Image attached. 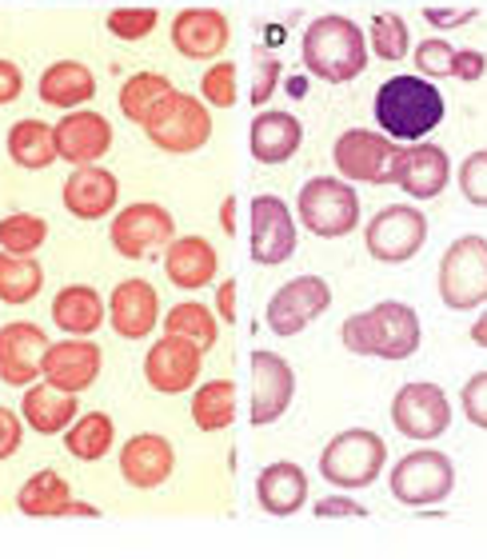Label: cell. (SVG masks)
<instances>
[{
	"instance_id": "1",
	"label": "cell",
	"mask_w": 487,
	"mask_h": 559,
	"mask_svg": "<svg viewBox=\"0 0 487 559\" xmlns=\"http://www.w3.org/2000/svg\"><path fill=\"white\" fill-rule=\"evenodd\" d=\"M300 57L316 81L348 84L368 69V40H364L356 21L328 12V16H316L308 24V33L300 40Z\"/></svg>"
},
{
	"instance_id": "2",
	"label": "cell",
	"mask_w": 487,
	"mask_h": 559,
	"mask_svg": "<svg viewBox=\"0 0 487 559\" xmlns=\"http://www.w3.org/2000/svg\"><path fill=\"white\" fill-rule=\"evenodd\" d=\"M443 120V93L428 76H392L376 93V124L383 136L416 144Z\"/></svg>"
},
{
	"instance_id": "3",
	"label": "cell",
	"mask_w": 487,
	"mask_h": 559,
	"mask_svg": "<svg viewBox=\"0 0 487 559\" xmlns=\"http://www.w3.org/2000/svg\"><path fill=\"white\" fill-rule=\"evenodd\" d=\"M344 348L356 356H380V360H407L419 348V316L400 300H383L368 312H356L340 328Z\"/></svg>"
},
{
	"instance_id": "4",
	"label": "cell",
	"mask_w": 487,
	"mask_h": 559,
	"mask_svg": "<svg viewBox=\"0 0 487 559\" xmlns=\"http://www.w3.org/2000/svg\"><path fill=\"white\" fill-rule=\"evenodd\" d=\"M388 464V443L368 428H348L332 436L320 452V476L340 491H360L380 479Z\"/></svg>"
},
{
	"instance_id": "5",
	"label": "cell",
	"mask_w": 487,
	"mask_h": 559,
	"mask_svg": "<svg viewBox=\"0 0 487 559\" xmlns=\"http://www.w3.org/2000/svg\"><path fill=\"white\" fill-rule=\"evenodd\" d=\"M140 129H144V136H149L156 148L173 152V156H185V152L204 148L212 140V117L204 100L173 88Z\"/></svg>"
},
{
	"instance_id": "6",
	"label": "cell",
	"mask_w": 487,
	"mask_h": 559,
	"mask_svg": "<svg viewBox=\"0 0 487 559\" xmlns=\"http://www.w3.org/2000/svg\"><path fill=\"white\" fill-rule=\"evenodd\" d=\"M300 224L320 240H340L360 224V197L340 176H312L296 197Z\"/></svg>"
},
{
	"instance_id": "7",
	"label": "cell",
	"mask_w": 487,
	"mask_h": 559,
	"mask_svg": "<svg viewBox=\"0 0 487 559\" xmlns=\"http://www.w3.org/2000/svg\"><path fill=\"white\" fill-rule=\"evenodd\" d=\"M440 300L455 312L479 308L487 304V240L484 236H460L440 260V276H436Z\"/></svg>"
},
{
	"instance_id": "8",
	"label": "cell",
	"mask_w": 487,
	"mask_h": 559,
	"mask_svg": "<svg viewBox=\"0 0 487 559\" xmlns=\"http://www.w3.org/2000/svg\"><path fill=\"white\" fill-rule=\"evenodd\" d=\"M455 488V467L452 460L436 448L404 455L392 467V496L404 508H428V503H443Z\"/></svg>"
},
{
	"instance_id": "9",
	"label": "cell",
	"mask_w": 487,
	"mask_h": 559,
	"mask_svg": "<svg viewBox=\"0 0 487 559\" xmlns=\"http://www.w3.org/2000/svg\"><path fill=\"white\" fill-rule=\"evenodd\" d=\"M395 156H400V144L371 129H348L332 144V160H336L340 176L356 180V185H392Z\"/></svg>"
},
{
	"instance_id": "10",
	"label": "cell",
	"mask_w": 487,
	"mask_h": 559,
	"mask_svg": "<svg viewBox=\"0 0 487 559\" xmlns=\"http://www.w3.org/2000/svg\"><path fill=\"white\" fill-rule=\"evenodd\" d=\"M173 240V212L161 209V204H128L108 224V245L117 248V257L124 260H149L152 252L168 248Z\"/></svg>"
},
{
	"instance_id": "11",
	"label": "cell",
	"mask_w": 487,
	"mask_h": 559,
	"mask_svg": "<svg viewBox=\"0 0 487 559\" xmlns=\"http://www.w3.org/2000/svg\"><path fill=\"white\" fill-rule=\"evenodd\" d=\"M428 240V221L419 209H407V204H392V209H380L364 224V245L380 264H407Z\"/></svg>"
},
{
	"instance_id": "12",
	"label": "cell",
	"mask_w": 487,
	"mask_h": 559,
	"mask_svg": "<svg viewBox=\"0 0 487 559\" xmlns=\"http://www.w3.org/2000/svg\"><path fill=\"white\" fill-rule=\"evenodd\" d=\"M448 424H452V404H448L440 384L416 380V384H404L392 396V428L407 440H440Z\"/></svg>"
},
{
	"instance_id": "13",
	"label": "cell",
	"mask_w": 487,
	"mask_h": 559,
	"mask_svg": "<svg viewBox=\"0 0 487 559\" xmlns=\"http://www.w3.org/2000/svg\"><path fill=\"white\" fill-rule=\"evenodd\" d=\"M200 364H204V348L200 344L164 332L149 348V356H144V380L161 396H180V392H188L200 380Z\"/></svg>"
},
{
	"instance_id": "14",
	"label": "cell",
	"mask_w": 487,
	"mask_h": 559,
	"mask_svg": "<svg viewBox=\"0 0 487 559\" xmlns=\"http://www.w3.org/2000/svg\"><path fill=\"white\" fill-rule=\"evenodd\" d=\"M332 304V288L320 276H296L268 300V328L276 336H300L304 328L320 320Z\"/></svg>"
},
{
	"instance_id": "15",
	"label": "cell",
	"mask_w": 487,
	"mask_h": 559,
	"mask_svg": "<svg viewBox=\"0 0 487 559\" xmlns=\"http://www.w3.org/2000/svg\"><path fill=\"white\" fill-rule=\"evenodd\" d=\"M292 396H296V372L292 364L276 352H252V419L256 428L276 424L288 412Z\"/></svg>"
},
{
	"instance_id": "16",
	"label": "cell",
	"mask_w": 487,
	"mask_h": 559,
	"mask_svg": "<svg viewBox=\"0 0 487 559\" xmlns=\"http://www.w3.org/2000/svg\"><path fill=\"white\" fill-rule=\"evenodd\" d=\"M252 260L264 269H276L296 252V221L280 197H256L252 209Z\"/></svg>"
},
{
	"instance_id": "17",
	"label": "cell",
	"mask_w": 487,
	"mask_h": 559,
	"mask_svg": "<svg viewBox=\"0 0 487 559\" xmlns=\"http://www.w3.org/2000/svg\"><path fill=\"white\" fill-rule=\"evenodd\" d=\"M452 180V160L440 144L416 140L412 148H400L395 156V176L392 185H400L412 200H436Z\"/></svg>"
},
{
	"instance_id": "18",
	"label": "cell",
	"mask_w": 487,
	"mask_h": 559,
	"mask_svg": "<svg viewBox=\"0 0 487 559\" xmlns=\"http://www.w3.org/2000/svg\"><path fill=\"white\" fill-rule=\"evenodd\" d=\"M48 336L36 324H4L0 328V380L12 388H28L45 376Z\"/></svg>"
},
{
	"instance_id": "19",
	"label": "cell",
	"mask_w": 487,
	"mask_h": 559,
	"mask_svg": "<svg viewBox=\"0 0 487 559\" xmlns=\"http://www.w3.org/2000/svg\"><path fill=\"white\" fill-rule=\"evenodd\" d=\"M52 132H57V160H69L72 168L96 164L112 148V124L100 112H88V108L64 112V120L52 124Z\"/></svg>"
},
{
	"instance_id": "20",
	"label": "cell",
	"mask_w": 487,
	"mask_h": 559,
	"mask_svg": "<svg viewBox=\"0 0 487 559\" xmlns=\"http://www.w3.org/2000/svg\"><path fill=\"white\" fill-rule=\"evenodd\" d=\"M108 324L120 340H144L152 328L161 324V296L149 280H124L112 288V300H108Z\"/></svg>"
},
{
	"instance_id": "21",
	"label": "cell",
	"mask_w": 487,
	"mask_h": 559,
	"mask_svg": "<svg viewBox=\"0 0 487 559\" xmlns=\"http://www.w3.org/2000/svg\"><path fill=\"white\" fill-rule=\"evenodd\" d=\"M100 376V348L93 340L69 336L60 344H48L45 352V380L52 388H64V392H88Z\"/></svg>"
},
{
	"instance_id": "22",
	"label": "cell",
	"mask_w": 487,
	"mask_h": 559,
	"mask_svg": "<svg viewBox=\"0 0 487 559\" xmlns=\"http://www.w3.org/2000/svg\"><path fill=\"white\" fill-rule=\"evenodd\" d=\"M176 467V452L173 443L156 436V431H140L120 448V476H124L128 488L136 491H152L161 488L164 479L173 476Z\"/></svg>"
},
{
	"instance_id": "23",
	"label": "cell",
	"mask_w": 487,
	"mask_h": 559,
	"mask_svg": "<svg viewBox=\"0 0 487 559\" xmlns=\"http://www.w3.org/2000/svg\"><path fill=\"white\" fill-rule=\"evenodd\" d=\"M117 200H120V180L108 168H100V164H81L64 180V209L76 221H105V216H112Z\"/></svg>"
},
{
	"instance_id": "24",
	"label": "cell",
	"mask_w": 487,
	"mask_h": 559,
	"mask_svg": "<svg viewBox=\"0 0 487 559\" xmlns=\"http://www.w3.org/2000/svg\"><path fill=\"white\" fill-rule=\"evenodd\" d=\"M228 36V16L216 9H185L173 21V48L188 60H216Z\"/></svg>"
},
{
	"instance_id": "25",
	"label": "cell",
	"mask_w": 487,
	"mask_h": 559,
	"mask_svg": "<svg viewBox=\"0 0 487 559\" xmlns=\"http://www.w3.org/2000/svg\"><path fill=\"white\" fill-rule=\"evenodd\" d=\"M221 272V257L216 248L204 240V236H180L173 245L164 248V276L173 280L176 288L185 292H200L209 288L212 280Z\"/></svg>"
},
{
	"instance_id": "26",
	"label": "cell",
	"mask_w": 487,
	"mask_h": 559,
	"mask_svg": "<svg viewBox=\"0 0 487 559\" xmlns=\"http://www.w3.org/2000/svg\"><path fill=\"white\" fill-rule=\"evenodd\" d=\"M256 500L268 515H296L308 503V476L300 464L276 460L256 476Z\"/></svg>"
},
{
	"instance_id": "27",
	"label": "cell",
	"mask_w": 487,
	"mask_h": 559,
	"mask_svg": "<svg viewBox=\"0 0 487 559\" xmlns=\"http://www.w3.org/2000/svg\"><path fill=\"white\" fill-rule=\"evenodd\" d=\"M76 416H81V400H76V392H64V388L28 384V392L21 400V419L40 436L69 431V424Z\"/></svg>"
},
{
	"instance_id": "28",
	"label": "cell",
	"mask_w": 487,
	"mask_h": 559,
	"mask_svg": "<svg viewBox=\"0 0 487 559\" xmlns=\"http://www.w3.org/2000/svg\"><path fill=\"white\" fill-rule=\"evenodd\" d=\"M300 144H304V129L292 112H260L252 120V132H248V148H252V156L260 164L292 160Z\"/></svg>"
},
{
	"instance_id": "29",
	"label": "cell",
	"mask_w": 487,
	"mask_h": 559,
	"mask_svg": "<svg viewBox=\"0 0 487 559\" xmlns=\"http://www.w3.org/2000/svg\"><path fill=\"white\" fill-rule=\"evenodd\" d=\"M93 96H96V76L81 60H57V64L45 69V76H40V100L52 108L72 112V108L88 105Z\"/></svg>"
},
{
	"instance_id": "30",
	"label": "cell",
	"mask_w": 487,
	"mask_h": 559,
	"mask_svg": "<svg viewBox=\"0 0 487 559\" xmlns=\"http://www.w3.org/2000/svg\"><path fill=\"white\" fill-rule=\"evenodd\" d=\"M52 324L64 328L69 336H93L96 328L105 324V300L100 292L88 284H69L57 292L52 300Z\"/></svg>"
},
{
	"instance_id": "31",
	"label": "cell",
	"mask_w": 487,
	"mask_h": 559,
	"mask_svg": "<svg viewBox=\"0 0 487 559\" xmlns=\"http://www.w3.org/2000/svg\"><path fill=\"white\" fill-rule=\"evenodd\" d=\"M112 443H117V424L108 412H88V416H76L64 431V448H69L72 460H81V464H96V460H105L112 452Z\"/></svg>"
},
{
	"instance_id": "32",
	"label": "cell",
	"mask_w": 487,
	"mask_h": 559,
	"mask_svg": "<svg viewBox=\"0 0 487 559\" xmlns=\"http://www.w3.org/2000/svg\"><path fill=\"white\" fill-rule=\"evenodd\" d=\"M9 156L21 168H28V173H40V168H48V164L57 160V132H52V124H45V120H16L9 129Z\"/></svg>"
},
{
	"instance_id": "33",
	"label": "cell",
	"mask_w": 487,
	"mask_h": 559,
	"mask_svg": "<svg viewBox=\"0 0 487 559\" xmlns=\"http://www.w3.org/2000/svg\"><path fill=\"white\" fill-rule=\"evenodd\" d=\"M69 500H72L69 479L57 476L52 467L28 476L24 479V488L16 491V508H21L24 515H60Z\"/></svg>"
},
{
	"instance_id": "34",
	"label": "cell",
	"mask_w": 487,
	"mask_h": 559,
	"mask_svg": "<svg viewBox=\"0 0 487 559\" xmlns=\"http://www.w3.org/2000/svg\"><path fill=\"white\" fill-rule=\"evenodd\" d=\"M216 320H221V316L212 312L209 304L185 300V304H176V308L164 316L161 324H164V332L192 340V344H200V348L209 352L212 344H216V336H221V324H216Z\"/></svg>"
},
{
	"instance_id": "35",
	"label": "cell",
	"mask_w": 487,
	"mask_h": 559,
	"mask_svg": "<svg viewBox=\"0 0 487 559\" xmlns=\"http://www.w3.org/2000/svg\"><path fill=\"white\" fill-rule=\"evenodd\" d=\"M192 419L200 431H224L236 419V384L233 380H212L200 384L192 396Z\"/></svg>"
},
{
	"instance_id": "36",
	"label": "cell",
	"mask_w": 487,
	"mask_h": 559,
	"mask_svg": "<svg viewBox=\"0 0 487 559\" xmlns=\"http://www.w3.org/2000/svg\"><path fill=\"white\" fill-rule=\"evenodd\" d=\"M168 93H173V81H168V76H161V72H136V76H128L124 88H120V112H124L132 124H144Z\"/></svg>"
},
{
	"instance_id": "37",
	"label": "cell",
	"mask_w": 487,
	"mask_h": 559,
	"mask_svg": "<svg viewBox=\"0 0 487 559\" xmlns=\"http://www.w3.org/2000/svg\"><path fill=\"white\" fill-rule=\"evenodd\" d=\"M45 288V269L33 257L0 252V304H28Z\"/></svg>"
},
{
	"instance_id": "38",
	"label": "cell",
	"mask_w": 487,
	"mask_h": 559,
	"mask_svg": "<svg viewBox=\"0 0 487 559\" xmlns=\"http://www.w3.org/2000/svg\"><path fill=\"white\" fill-rule=\"evenodd\" d=\"M48 240V221L33 216V212H12L0 221V248L12 257H33L36 248Z\"/></svg>"
},
{
	"instance_id": "39",
	"label": "cell",
	"mask_w": 487,
	"mask_h": 559,
	"mask_svg": "<svg viewBox=\"0 0 487 559\" xmlns=\"http://www.w3.org/2000/svg\"><path fill=\"white\" fill-rule=\"evenodd\" d=\"M407 21L400 12H380L376 21H371V52L380 60H404L407 52Z\"/></svg>"
},
{
	"instance_id": "40",
	"label": "cell",
	"mask_w": 487,
	"mask_h": 559,
	"mask_svg": "<svg viewBox=\"0 0 487 559\" xmlns=\"http://www.w3.org/2000/svg\"><path fill=\"white\" fill-rule=\"evenodd\" d=\"M200 96H204V105H212V108L236 105V64L233 60H221V64H212V69L200 76Z\"/></svg>"
},
{
	"instance_id": "41",
	"label": "cell",
	"mask_w": 487,
	"mask_h": 559,
	"mask_svg": "<svg viewBox=\"0 0 487 559\" xmlns=\"http://www.w3.org/2000/svg\"><path fill=\"white\" fill-rule=\"evenodd\" d=\"M452 64H455V48L443 40V36H431L424 45L416 48V69L419 76H428V81H443V76H452Z\"/></svg>"
},
{
	"instance_id": "42",
	"label": "cell",
	"mask_w": 487,
	"mask_h": 559,
	"mask_svg": "<svg viewBox=\"0 0 487 559\" xmlns=\"http://www.w3.org/2000/svg\"><path fill=\"white\" fill-rule=\"evenodd\" d=\"M156 21H161L156 9H117L112 16H108V28H112L117 40H128V45H132V40H144V36L156 28Z\"/></svg>"
},
{
	"instance_id": "43",
	"label": "cell",
	"mask_w": 487,
	"mask_h": 559,
	"mask_svg": "<svg viewBox=\"0 0 487 559\" xmlns=\"http://www.w3.org/2000/svg\"><path fill=\"white\" fill-rule=\"evenodd\" d=\"M460 192H464L467 204L487 209V148L472 152V156L460 164Z\"/></svg>"
},
{
	"instance_id": "44",
	"label": "cell",
	"mask_w": 487,
	"mask_h": 559,
	"mask_svg": "<svg viewBox=\"0 0 487 559\" xmlns=\"http://www.w3.org/2000/svg\"><path fill=\"white\" fill-rule=\"evenodd\" d=\"M460 404H464L467 424H476V428L487 431V372H476L467 380L464 392H460Z\"/></svg>"
},
{
	"instance_id": "45",
	"label": "cell",
	"mask_w": 487,
	"mask_h": 559,
	"mask_svg": "<svg viewBox=\"0 0 487 559\" xmlns=\"http://www.w3.org/2000/svg\"><path fill=\"white\" fill-rule=\"evenodd\" d=\"M280 84V60L272 52H256V81H252V105H268L272 93H276Z\"/></svg>"
},
{
	"instance_id": "46",
	"label": "cell",
	"mask_w": 487,
	"mask_h": 559,
	"mask_svg": "<svg viewBox=\"0 0 487 559\" xmlns=\"http://www.w3.org/2000/svg\"><path fill=\"white\" fill-rule=\"evenodd\" d=\"M21 440H24L21 416L0 404V460H12V455L21 452Z\"/></svg>"
},
{
	"instance_id": "47",
	"label": "cell",
	"mask_w": 487,
	"mask_h": 559,
	"mask_svg": "<svg viewBox=\"0 0 487 559\" xmlns=\"http://www.w3.org/2000/svg\"><path fill=\"white\" fill-rule=\"evenodd\" d=\"M484 72H487V57L479 52V48H455V64H452L455 81L476 84Z\"/></svg>"
},
{
	"instance_id": "48",
	"label": "cell",
	"mask_w": 487,
	"mask_h": 559,
	"mask_svg": "<svg viewBox=\"0 0 487 559\" xmlns=\"http://www.w3.org/2000/svg\"><path fill=\"white\" fill-rule=\"evenodd\" d=\"M316 515L320 520H340V515H352V520H364L368 515V508L356 500H344V496H328V500L316 503Z\"/></svg>"
},
{
	"instance_id": "49",
	"label": "cell",
	"mask_w": 487,
	"mask_h": 559,
	"mask_svg": "<svg viewBox=\"0 0 487 559\" xmlns=\"http://www.w3.org/2000/svg\"><path fill=\"white\" fill-rule=\"evenodd\" d=\"M24 88V76H21V64H12V60H0V108L12 105Z\"/></svg>"
},
{
	"instance_id": "50",
	"label": "cell",
	"mask_w": 487,
	"mask_h": 559,
	"mask_svg": "<svg viewBox=\"0 0 487 559\" xmlns=\"http://www.w3.org/2000/svg\"><path fill=\"white\" fill-rule=\"evenodd\" d=\"M424 16H428V24H436V28H455V24L472 21L476 9H424Z\"/></svg>"
},
{
	"instance_id": "51",
	"label": "cell",
	"mask_w": 487,
	"mask_h": 559,
	"mask_svg": "<svg viewBox=\"0 0 487 559\" xmlns=\"http://www.w3.org/2000/svg\"><path fill=\"white\" fill-rule=\"evenodd\" d=\"M236 288H240L236 280H224L221 288H216V316L221 320H236Z\"/></svg>"
},
{
	"instance_id": "52",
	"label": "cell",
	"mask_w": 487,
	"mask_h": 559,
	"mask_svg": "<svg viewBox=\"0 0 487 559\" xmlns=\"http://www.w3.org/2000/svg\"><path fill=\"white\" fill-rule=\"evenodd\" d=\"M221 228L228 236H236V197H224V204H221Z\"/></svg>"
},
{
	"instance_id": "53",
	"label": "cell",
	"mask_w": 487,
	"mask_h": 559,
	"mask_svg": "<svg viewBox=\"0 0 487 559\" xmlns=\"http://www.w3.org/2000/svg\"><path fill=\"white\" fill-rule=\"evenodd\" d=\"M60 515H88V520H96V515H100V512H96L93 503H84V500H69V503H64V512H60Z\"/></svg>"
},
{
	"instance_id": "54",
	"label": "cell",
	"mask_w": 487,
	"mask_h": 559,
	"mask_svg": "<svg viewBox=\"0 0 487 559\" xmlns=\"http://www.w3.org/2000/svg\"><path fill=\"white\" fill-rule=\"evenodd\" d=\"M467 340H472L476 348H487V312L479 316L476 324H472V332H467Z\"/></svg>"
}]
</instances>
